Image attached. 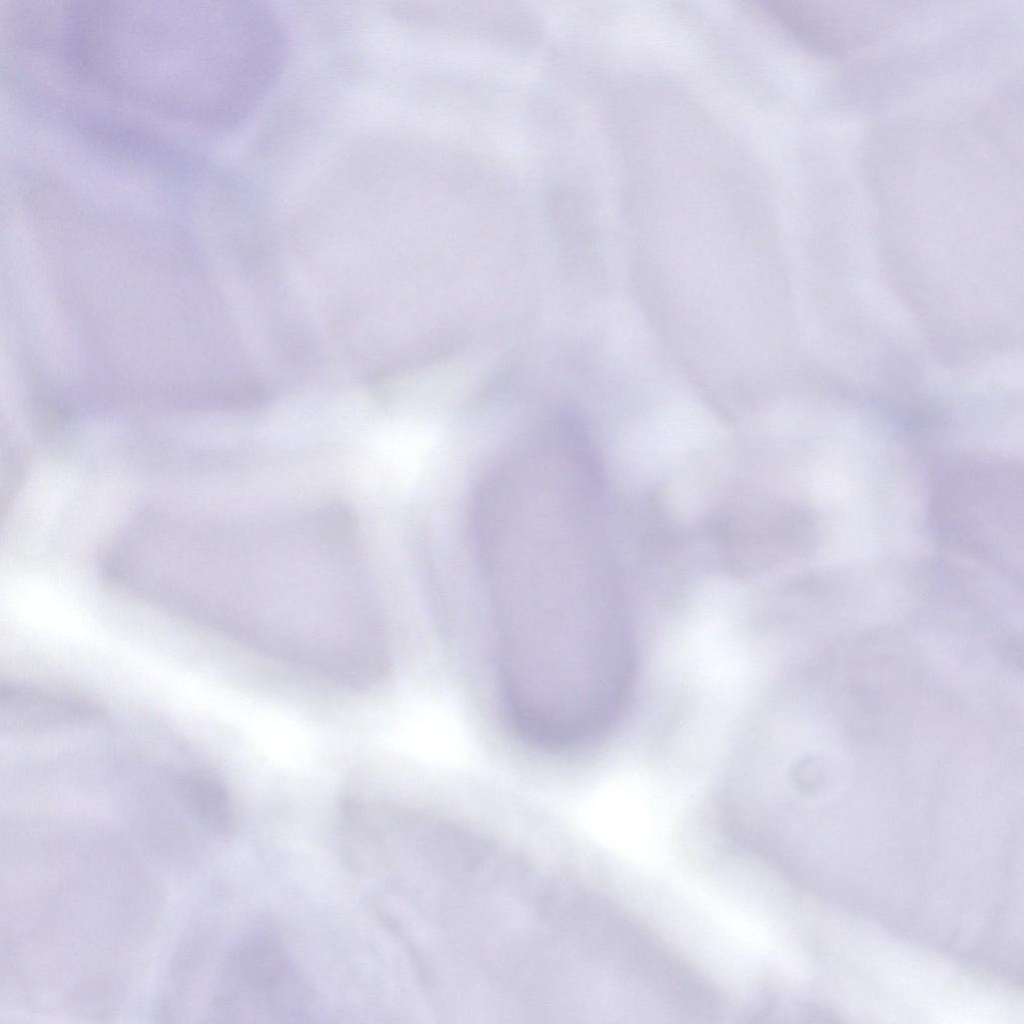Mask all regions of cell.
Wrapping results in <instances>:
<instances>
[{
    "label": "cell",
    "instance_id": "1",
    "mask_svg": "<svg viewBox=\"0 0 1024 1024\" xmlns=\"http://www.w3.org/2000/svg\"><path fill=\"white\" fill-rule=\"evenodd\" d=\"M258 63L233 2L90 0L78 23L75 65L88 89L214 129L234 122Z\"/></svg>",
    "mask_w": 1024,
    "mask_h": 1024
},
{
    "label": "cell",
    "instance_id": "2",
    "mask_svg": "<svg viewBox=\"0 0 1024 1024\" xmlns=\"http://www.w3.org/2000/svg\"><path fill=\"white\" fill-rule=\"evenodd\" d=\"M312 993L305 979L274 940H244L228 953L215 992V1009L223 1016L284 1022L305 1016Z\"/></svg>",
    "mask_w": 1024,
    "mask_h": 1024
},
{
    "label": "cell",
    "instance_id": "3",
    "mask_svg": "<svg viewBox=\"0 0 1024 1024\" xmlns=\"http://www.w3.org/2000/svg\"><path fill=\"white\" fill-rule=\"evenodd\" d=\"M778 0L768 10L799 40L828 54H842L888 27L889 10L863 3Z\"/></svg>",
    "mask_w": 1024,
    "mask_h": 1024
},
{
    "label": "cell",
    "instance_id": "4",
    "mask_svg": "<svg viewBox=\"0 0 1024 1024\" xmlns=\"http://www.w3.org/2000/svg\"><path fill=\"white\" fill-rule=\"evenodd\" d=\"M102 713L97 704L82 695L29 685L1 687V724L9 731H34L84 722Z\"/></svg>",
    "mask_w": 1024,
    "mask_h": 1024
},
{
    "label": "cell",
    "instance_id": "5",
    "mask_svg": "<svg viewBox=\"0 0 1024 1024\" xmlns=\"http://www.w3.org/2000/svg\"><path fill=\"white\" fill-rule=\"evenodd\" d=\"M174 788L178 801L199 823L222 837L234 832L233 802L227 786L214 771H185L175 778Z\"/></svg>",
    "mask_w": 1024,
    "mask_h": 1024
}]
</instances>
